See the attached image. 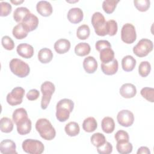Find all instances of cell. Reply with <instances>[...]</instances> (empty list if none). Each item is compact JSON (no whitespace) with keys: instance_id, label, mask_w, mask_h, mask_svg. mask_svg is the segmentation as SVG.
<instances>
[{"instance_id":"39","label":"cell","mask_w":154,"mask_h":154,"mask_svg":"<svg viewBox=\"0 0 154 154\" xmlns=\"http://www.w3.org/2000/svg\"><path fill=\"white\" fill-rule=\"evenodd\" d=\"M106 30L108 35L110 36L116 35L118 30V25L117 22L112 19L106 21Z\"/></svg>"},{"instance_id":"9","label":"cell","mask_w":154,"mask_h":154,"mask_svg":"<svg viewBox=\"0 0 154 154\" xmlns=\"http://www.w3.org/2000/svg\"><path fill=\"white\" fill-rule=\"evenodd\" d=\"M38 17L32 13L28 14L21 22L28 32L35 30L38 25Z\"/></svg>"},{"instance_id":"12","label":"cell","mask_w":154,"mask_h":154,"mask_svg":"<svg viewBox=\"0 0 154 154\" xmlns=\"http://www.w3.org/2000/svg\"><path fill=\"white\" fill-rule=\"evenodd\" d=\"M36 10L38 14L44 17L49 16L53 11L52 5L46 1H38L36 5Z\"/></svg>"},{"instance_id":"3","label":"cell","mask_w":154,"mask_h":154,"mask_svg":"<svg viewBox=\"0 0 154 154\" xmlns=\"http://www.w3.org/2000/svg\"><path fill=\"white\" fill-rule=\"evenodd\" d=\"M91 24L94 27V31L97 35L105 36L107 34L106 21L104 16L100 12L93 13L91 17Z\"/></svg>"},{"instance_id":"42","label":"cell","mask_w":154,"mask_h":154,"mask_svg":"<svg viewBox=\"0 0 154 154\" xmlns=\"http://www.w3.org/2000/svg\"><path fill=\"white\" fill-rule=\"evenodd\" d=\"M1 5V12L0 16L2 17L7 16L8 14H10L12 10V7L11 4L7 2L1 1L0 2Z\"/></svg>"},{"instance_id":"37","label":"cell","mask_w":154,"mask_h":154,"mask_svg":"<svg viewBox=\"0 0 154 154\" xmlns=\"http://www.w3.org/2000/svg\"><path fill=\"white\" fill-rule=\"evenodd\" d=\"M140 94L147 101L154 102V88L152 87H144L140 91Z\"/></svg>"},{"instance_id":"18","label":"cell","mask_w":154,"mask_h":154,"mask_svg":"<svg viewBox=\"0 0 154 154\" xmlns=\"http://www.w3.org/2000/svg\"><path fill=\"white\" fill-rule=\"evenodd\" d=\"M31 120L28 117L16 124L17 131L18 134L22 135L28 134L30 132L32 127Z\"/></svg>"},{"instance_id":"34","label":"cell","mask_w":154,"mask_h":154,"mask_svg":"<svg viewBox=\"0 0 154 154\" xmlns=\"http://www.w3.org/2000/svg\"><path fill=\"white\" fill-rule=\"evenodd\" d=\"M119 2V0H105L102 2V8L106 13L111 14L114 12Z\"/></svg>"},{"instance_id":"44","label":"cell","mask_w":154,"mask_h":154,"mask_svg":"<svg viewBox=\"0 0 154 154\" xmlns=\"http://www.w3.org/2000/svg\"><path fill=\"white\" fill-rule=\"evenodd\" d=\"M115 140L117 142H123V141H129V137L128 133L123 130H119L118 131L115 135H114Z\"/></svg>"},{"instance_id":"8","label":"cell","mask_w":154,"mask_h":154,"mask_svg":"<svg viewBox=\"0 0 154 154\" xmlns=\"http://www.w3.org/2000/svg\"><path fill=\"white\" fill-rule=\"evenodd\" d=\"M117 120L119 125L123 127H129L134 122V114L128 109L120 111L117 116Z\"/></svg>"},{"instance_id":"36","label":"cell","mask_w":154,"mask_h":154,"mask_svg":"<svg viewBox=\"0 0 154 154\" xmlns=\"http://www.w3.org/2000/svg\"><path fill=\"white\" fill-rule=\"evenodd\" d=\"M151 70V65L147 61H143L140 63L138 66V73L142 77L147 76Z\"/></svg>"},{"instance_id":"33","label":"cell","mask_w":154,"mask_h":154,"mask_svg":"<svg viewBox=\"0 0 154 154\" xmlns=\"http://www.w3.org/2000/svg\"><path fill=\"white\" fill-rule=\"evenodd\" d=\"M70 112L66 108L63 107H56V117L60 122L67 120L70 117Z\"/></svg>"},{"instance_id":"29","label":"cell","mask_w":154,"mask_h":154,"mask_svg":"<svg viewBox=\"0 0 154 154\" xmlns=\"http://www.w3.org/2000/svg\"><path fill=\"white\" fill-rule=\"evenodd\" d=\"M14 125L13 121L8 117H4L0 121V129L1 132L4 133H10L13 129Z\"/></svg>"},{"instance_id":"15","label":"cell","mask_w":154,"mask_h":154,"mask_svg":"<svg viewBox=\"0 0 154 154\" xmlns=\"http://www.w3.org/2000/svg\"><path fill=\"white\" fill-rule=\"evenodd\" d=\"M15 143L9 139L2 140L0 143V152L1 153H17Z\"/></svg>"},{"instance_id":"47","label":"cell","mask_w":154,"mask_h":154,"mask_svg":"<svg viewBox=\"0 0 154 154\" xmlns=\"http://www.w3.org/2000/svg\"><path fill=\"white\" fill-rule=\"evenodd\" d=\"M137 154H141V153H144V154H150V152L149 149L146 146H141L138 148L137 152Z\"/></svg>"},{"instance_id":"30","label":"cell","mask_w":154,"mask_h":154,"mask_svg":"<svg viewBox=\"0 0 154 154\" xmlns=\"http://www.w3.org/2000/svg\"><path fill=\"white\" fill-rule=\"evenodd\" d=\"M28 118V113L23 108H19L16 109L12 114V119L14 123L16 125L19 122Z\"/></svg>"},{"instance_id":"20","label":"cell","mask_w":154,"mask_h":154,"mask_svg":"<svg viewBox=\"0 0 154 154\" xmlns=\"http://www.w3.org/2000/svg\"><path fill=\"white\" fill-rule=\"evenodd\" d=\"M38 59L43 64L49 63L53 58V53L52 51L47 48L41 49L38 53Z\"/></svg>"},{"instance_id":"25","label":"cell","mask_w":154,"mask_h":154,"mask_svg":"<svg viewBox=\"0 0 154 154\" xmlns=\"http://www.w3.org/2000/svg\"><path fill=\"white\" fill-rule=\"evenodd\" d=\"M97 127L96 120L93 117H88L84 119L82 123V128L87 132H94Z\"/></svg>"},{"instance_id":"21","label":"cell","mask_w":154,"mask_h":154,"mask_svg":"<svg viewBox=\"0 0 154 154\" xmlns=\"http://www.w3.org/2000/svg\"><path fill=\"white\" fill-rule=\"evenodd\" d=\"M102 131L106 134L112 133L115 129V123L114 119L111 117H105L101 122Z\"/></svg>"},{"instance_id":"14","label":"cell","mask_w":154,"mask_h":154,"mask_svg":"<svg viewBox=\"0 0 154 154\" xmlns=\"http://www.w3.org/2000/svg\"><path fill=\"white\" fill-rule=\"evenodd\" d=\"M119 68L118 61L116 59H113L111 61L101 64V70L102 72L106 75H112L116 73Z\"/></svg>"},{"instance_id":"13","label":"cell","mask_w":154,"mask_h":154,"mask_svg":"<svg viewBox=\"0 0 154 154\" xmlns=\"http://www.w3.org/2000/svg\"><path fill=\"white\" fill-rule=\"evenodd\" d=\"M16 51L20 57L24 58H30L34 55L33 47L28 43H20L16 48Z\"/></svg>"},{"instance_id":"7","label":"cell","mask_w":154,"mask_h":154,"mask_svg":"<svg viewBox=\"0 0 154 154\" xmlns=\"http://www.w3.org/2000/svg\"><path fill=\"white\" fill-rule=\"evenodd\" d=\"M25 94V90L21 87H14L10 93H8L6 97L7 103L11 105L15 106L20 104L22 102L23 97Z\"/></svg>"},{"instance_id":"28","label":"cell","mask_w":154,"mask_h":154,"mask_svg":"<svg viewBox=\"0 0 154 154\" xmlns=\"http://www.w3.org/2000/svg\"><path fill=\"white\" fill-rule=\"evenodd\" d=\"M100 60L102 63H106L114 59V52L111 48H107L100 52Z\"/></svg>"},{"instance_id":"32","label":"cell","mask_w":154,"mask_h":154,"mask_svg":"<svg viewBox=\"0 0 154 154\" xmlns=\"http://www.w3.org/2000/svg\"><path fill=\"white\" fill-rule=\"evenodd\" d=\"M90 34V29L88 25L83 24L80 25L76 30V36L80 40H85L88 38Z\"/></svg>"},{"instance_id":"38","label":"cell","mask_w":154,"mask_h":154,"mask_svg":"<svg viewBox=\"0 0 154 154\" xmlns=\"http://www.w3.org/2000/svg\"><path fill=\"white\" fill-rule=\"evenodd\" d=\"M134 4L138 11L144 12L149 8L150 1L149 0H135Z\"/></svg>"},{"instance_id":"5","label":"cell","mask_w":154,"mask_h":154,"mask_svg":"<svg viewBox=\"0 0 154 154\" xmlns=\"http://www.w3.org/2000/svg\"><path fill=\"white\" fill-rule=\"evenodd\" d=\"M153 48V42L147 38H142L133 48V52L138 57L147 56Z\"/></svg>"},{"instance_id":"6","label":"cell","mask_w":154,"mask_h":154,"mask_svg":"<svg viewBox=\"0 0 154 154\" xmlns=\"http://www.w3.org/2000/svg\"><path fill=\"white\" fill-rule=\"evenodd\" d=\"M137 38V33L135 26L129 23L123 25L121 29V39L127 44H132Z\"/></svg>"},{"instance_id":"43","label":"cell","mask_w":154,"mask_h":154,"mask_svg":"<svg viewBox=\"0 0 154 154\" xmlns=\"http://www.w3.org/2000/svg\"><path fill=\"white\" fill-rule=\"evenodd\" d=\"M97 151L100 154H109L112 152V146L108 141H106L103 145L97 147Z\"/></svg>"},{"instance_id":"40","label":"cell","mask_w":154,"mask_h":154,"mask_svg":"<svg viewBox=\"0 0 154 154\" xmlns=\"http://www.w3.org/2000/svg\"><path fill=\"white\" fill-rule=\"evenodd\" d=\"M56 107H63L67 109L70 112H72L74 108V102L69 99H63L60 100L57 103Z\"/></svg>"},{"instance_id":"35","label":"cell","mask_w":154,"mask_h":154,"mask_svg":"<svg viewBox=\"0 0 154 154\" xmlns=\"http://www.w3.org/2000/svg\"><path fill=\"white\" fill-rule=\"evenodd\" d=\"M90 140L92 144L96 147L101 146L106 141L105 135L100 132L93 134L91 135Z\"/></svg>"},{"instance_id":"41","label":"cell","mask_w":154,"mask_h":154,"mask_svg":"<svg viewBox=\"0 0 154 154\" xmlns=\"http://www.w3.org/2000/svg\"><path fill=\"white\" fill-rule=\"evenodd\" d=\"M1 43L2 46L8 51L13 50L14 48V43L13 40L8 35H4L2 37Z\"/></svg>"},{"instance_id":"10","label":"cell","mask_w":154,"mask_h":154,"mask_svg":"<svg viewBox=\"0 0 154 154\" xmlns=\"http://www.w3.org/2000/svg\"><path fill=\"white\" fill-rule=\"evenodd\" d=\"M67 17L70 22L72 23H78L82 20L84 13L80 8L73 7L69 10Z\"/></svg>"},{"instance_id":"46","label":"cell","mask_w":154,"mask_h":154,"mask_svg":"<svg viewBox=\"0 0 154 154\" xmlns=\"http://www.w3.org/2000/svg\"><path fill=\"white\" fill-rule=\"evenodd\" d=\"M40 96V92L37 89H31L30 90L26 95V98L29 100H35Z\"/></svg>"},{"instance_id":"22","label":"cell","mask_w":154,"mask_h":154,"mask_svg":"<svg viewBox=\"0 0 154 154\" xmlns=\"http://www.w3.org/2000/svg\"><path fill=\"white\" fill-rule=\"evenodd\" d=\"M41 92L43 94V97H52V95L55 90V87L54 84L51 81H45L41 85L40 87Z\"/></svg>"},{"instance_id":"19","label":"cell","mask_w":154,"mask_h":154,"mask_svg":"<svg viewBox=\"0 0 154 154\" xmlns=\"http://www.w3.org/2000/svg\"><path fill=\"white\" fill-rule=\"evenodd\" d=\"M136 60L131 55H128L122 60V67L125 72H131L136 66Z\"/></svg>"},{"instance_id":"45","label":"cell","mask_w":154,"mask_h":154,"mask_svg":"<svg viewBox=\"0 0 154 154\" xmlns=\"http://www.w3.org/2000/svg\"><path fill=\"white\" fill-rule=\"evenodd\" d=\"M95 48L97 51L100 52L103 49H105L107 48H111V45L108 40H100L96 42L95 44Z\"/></svg>"},{"instance_id":"1","label":"cell","mask_w":154,"mask_h":154,"mask_svg":"<svg viewBox=\"0 0 154 154\" xmlns=\"http://www.w3.org/2000/svg\"><path fill=\"white\" fill-rule=\"evenodd\" d=\"M35 129L40 137L44 140L51 141L55 137V129L47 119L41 118L38 119L35 123Z\"/></svg>"},{"instance_id":"23","label":"cell","mask_w":154,"mask_h":154,"mask_svg":"<svg viewBox=\"0 0 154 154\" xmlns=\"http://www.w3.org/2000/svg\"><path fill=\"white\" fill-rule=\"evenodd\" d=\"M29 32L23 26L22 23H19L14 26L12 31L13 35L18 40H21L25 38L28 35Z\"/></svg>"},{"instance_id":"27","label":"cell","mask_w":154,"mask_h":154,"mask_svg":"<svg viewBox=\"0 0 154 154\" xmlns=\"http://www.w3.org/2000/svg\"><path fill=\"white\" fill-rule=\"evenodd\" d=\"M64 131L67 135L70 137H75L79 134L80 128L78 123L75 122H70L66 125Z\"/></svg>"},{"instance_id":"31","label":"cell","mask_w":154,"mask_h":154,"mask_svg":"<svg viewBox=\"0 0 154 154\" xmlns=\"http://www.w3.org/2000/svg\"><path fill=\"white\" fill-rule=\"evenodd\" d=\"M116 149L120 154H128L132 152L133 146L132 143L129 141L117 142Z\"/></svg>"},{"instance_id":"4","label":"cell","mask_w":154,"mask_h":154,"mask_svg":"<svg viewBox=\"0 0 154 154\" xmlns=\"http://www.w3.org/2000/svg\"><path fill=\"white\" fill-rule=\"evenodd\" d=\"M23 150L29 154H41L43 152L45 146L42 142L34 139H26L22 144Z\"/></svg>"},{"instance_id":"48","label":"cell","mask_w":154,"mask_h":154,"mask_svg":"<svg viewBox=\"0 0 154 154\" xmlns=\"http://www.w3.org/2000/svg\"><path fill=\"white\" fill-rule=\"evenodd\" d=\"M10 2L11 3H13V4H14V5H19V4H22V3H23L24 2V1L23 0H14V1L11 0Z\"/></svg>"},{"instance_id":"2","label":"cell","mask_w":154,"mask_h":154,"mask_svg":"<svg viewBox=\"0 0 154 154\" xmlns=\"http://www.w3.org/2000/svg\"><path fill=\"white\" fill-rule=\"evenodd\" d=\"M11 72L19 78L27 76L30 72L29 65L23 60L18 58H13L9 63Z\"/></svg>"},{"instance_id":"11","label":"cell","mask_w":154,"mask_h":154,"mask_svg":"<svg viewBox=\"0 0 154 154\" xmlns=\"http://www.w3.org/2000/svg\"><path fill=\"white\" fill-rule=\"evenodd\" d=\"M120 95L126 99L134 97L137 94L136 87L131 83L123 84L120 88Z\"/></svg>"},{"instance_id":"26","label":"cell","mask_w":154,"mask_h":154,"mask_svg":"<svg viewBox=\"0 0 154 154\" xmlns=\"http://www.w3.org/2000/svg\"><path fill=\"white\" fill-rule=\"evenodd\" d=\"M30 13V11L24 7H17L15 9L13 13L14 20L18 23H21L25 17Z\"/></svg>"},{"instance_id":"24","label":"cell","mask_w":154,"mask_h":154,"mask_svg":"<svg viewBox=\"0 0 154 154\" xmlns=\"http://www.w3.org/2000/svg\"><path fill=\"white\" fill-rule=\"evenodd\" d=\"M91 51L90 45L85 42L78 43L75 47V53L79 57H84L88 55Z\"/></svg>"},{"instance_id":"16","label":"cell","mask_w":154,"mask_h":154,"mask_svg":"<svg viewBox=\"0 0 154 154\" xmlns=\"http://www.w3.org/2000/svg\"><path fill=\"white\" fill-rule=\"evenodd\" d=\"M83 67L87 73H93L97 68V62L92 56H88L84 58L83 61Z\"/></svg>"},{"instance_id":"17","label":"cell","mask_w":154,"mask_h":154,"mask_svg":"<svg viewBox=\"0 0 154 154\" xmlns=\"http://www.w3.org/2000/svg\"><path fill=\"white\" fill-rule=\"evenodd\" d=\"M54 49L59 54H63L68 52L70 48V42L67 39L60 38L55 42Z\"/></svg>"}]
</instances>
